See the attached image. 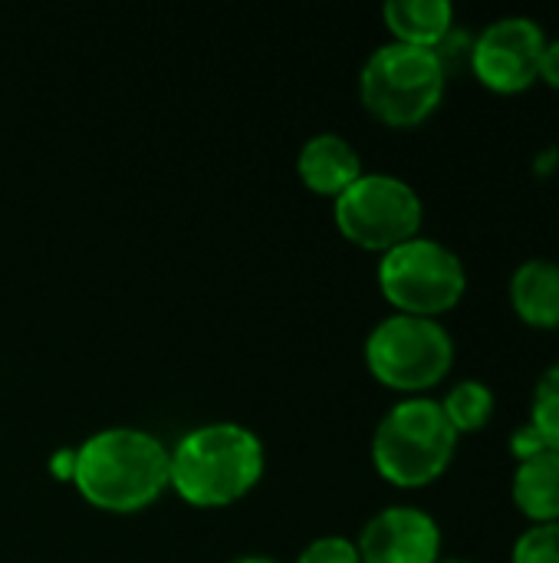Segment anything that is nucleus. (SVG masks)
Listing matches in <instances>:
<instances>
[{
	"label": "nucleus",
	"instance_id": "f257e3e1",
	"mask_svg": "<svg viewBox=\"0 0 559 563\" xmlns=\"http://www.w3.org/2000/svg\"><path fill=\"white\" fill-rule=\"evenodd\" d=\"M72 488L105 515H138L168 492V445L135 426L92 432L72 449Z\"/></svg>",
	"mask_w": 559,
	"mask_h": 563
},
{
	"label": "nucleus",
	"instance_id": "f03ea898",
	"mask_svg": "<svg viewBox=\"0 0 559 563\" xmlns=\"http://www.w3.org/2000/svg\"><path fill=\"white\" fill-rule=\"evenodd\" d=\"M267 472L260 435L241 422H208L168 449V488L191 508L221 511L244 501Z\"/></svg>",
	"mask_w": 559,
	"mask_h": 563
},
{
	"label": "nucleus",
	"instance_id": "7ed1b4c3",
	"mask_svg": "<svg viewBox=\"0 0 559 563\" xmlns=\"http://www.w3.org/2000/svg\"><path fill=\"white\" fill-rule=\"evenodd\" d=\"M461 435L445 419L438 399H399L372 432V465L379 478L402 492L435 485L455 462Z\"/></svg>",
	"mask_w": 559,
	"mask_h": 563
},
{
	"label": "nucleus",
	"instance_id": "20e7f679",
	"mask_svg": "<svg viewBox=\"0 0 559 563\" xmlns=\"http://www.w3.org/2000/svg\"><path fill=\"white\" fill-rule=\"evenodd\" d=\"M448 89V73L435 49L382 43L359 73V99L372 119L389 129H415L428 122Z\"/></svg>",
	"mask_w": 559,
	"mask_h": 563
},
{
	"label": "nucleus",
	"instance_id": "39448f33",
	"mask_svg": "<svg viewBox=\"0 0 559 563\" xmlns=\"http://www.w3.org/2000/svg\"><path fill=\"white\" fill-rule=\"evenodd\" d=\"M362 360L379 386L402 393L405 399L425 396L448 379L455 366V340L441 320L392 313L369 330Z\"/></svg>",
	"mask_w": 559,
	"mask_h": 563
},
{
	"label": "nucleus",
	"instance_id": "423d86ee",
	"mask_svg": "<svg viewBox=\"0 0 559 563\" xmlns=\"http://www.w3.org/2000/svg\"><path fill=\"white\" fill-rule=\"evenodd\" d=\"M379 290L395 313L438 320L468 294L465 261L435 238H412L379 257Z\"/></svg>",
	"mask_w": 559,
	"mask_h": 563
},
{
	"label": "nucleus",
	"instance_id": "0eeeda50",
	"mask_svg": "<svg viewBox=\"0 0 559 563\" xmlns=\"http://www.w3.org/2000/svg\"><path fill=\"white\" fill-rule=\"evenodd\" d=\"M333 221L349 244L382 257L392 247L422 234L425 201L399 175L362 172L333 201Z\"/></svg>",
	"mask_w": 559,
	"mask_h": 563
},
{
	"label": "nucleus",
	"instance_id": "6e6552de",
	"mask_svg": "<svg viewBox=\"0 0 559 563\" xmlns=\"http://www.w3.org/2000/svg\"><path fill=\"white\" fill-rule=\"evenodd\" d=\"M547 33L534 16H501L488 23L471 43V73L474 79L497 96H521L540 82V56Z\"/></svg>",
	"mask_w": 559,
	"mask_h": 563
},
{
	"label": "nucleus",
	"instance_id": "1a4fd4ad",
	"mask_svg": "<svg viewBox=\"0 0 559 563\" xmlns=\"http://www.w3.org/2000/svg\"><path fill=\"white\" fill-rule=\"evenodd\" d=\"M441 544V528L425 508L392 505L366 521L356 551L362 563H438Z\"/></svg>",
	"mask_w": 559,
	"mask_h": 563
},
{
	"label": "nucleus",
	"instance_id": "9d476101",
	"mask_svg": "<svg viewBox=\"0 0 559 563\" xmlns=\"http://www.w3.org/2000/svg\"><path fill=\"white\" fill-rule=\"evenodd\" d=\"M297 175L306 191L336 201L362 175V155L349 139L336 132H316L297 155Z\"/></svg>",
	"mask_w": 559,
	"mask_h": 563
},
{
	"label": "nucleus",
	"instance_id": "9b49d317",
	"mask_svg": "<svg viewBox=\"0 0 559 563\" xmlns=\"http://www.w3.org/2000/svg\"><path fill=\"white\" fill-rule=\"evenodd\" d=\"M511 310L534 330H559V261L530 257L507 284Z\"/></svg>",
	"mask_w": 559,
	"mask_h": 563
},
{
	"label": "nucleus",
	"instance_id": "f8f14e48",
	"mask_svg": "<svg viewBox=\"0 0 559 563\" xmlns=\"http://www.w3.org/2000/svg\"><path fill=\"white\" fill-rule=\"evenodd\" d=\"M514 508L530 525H557L559 521V452L544 449L534 459L517 462L511 482Z\"/></svg>",
	"mask_w": 559,
	"mask_h": 563
},
{
	"label": "nucleus",
	"instance_id": "ddd939ff",
	"mask_svg": "<svg viewBox=\"0 0 559 563\" xmlns=\"http://www.w3.org/2000/svg\"><path fill=\"white\" fill-rule=\"evenodd\" d=\"M382 20L395 43L438 49V43L455 30V7L448 0H389Z\"/></svg>",
	"mask_w": 559,
	"mask_h": 563
},
{
	"label": "nucleus",
	"instance_id": "4468645a",
	"mask_svg": "<svg viewBox=\"0 0 559 563\" xmlns=\"http://www.w3.org/2000/svg\"><path fill=\"white\" fill-rule=\"evenodd\" d=\"M445 419L451 422V429L458 435H474L481 429H488V422L497 412V396L488 383L481 379H465L458 386H451L445 393V399H438Z\"/></svg>",
	"mask_w": 559,
	"mask_h": 563
},
{
	"label": "nucleus",
	"instance_id": "2eb2a0df",
	"mask_svg": "<svg viewBox=\"0 0 559 563\" xmlns=\"http://www.w3.org/2000/svg\"><path fill=\"white\" fill-rule=\"evenodd\" d=\"M530 426L544 439L547 449L559 452V363L547 366L534 386L530 399Z\"/></svg>",
	"mask_w": 559,
	"mask_h": 563
},
{
	"label": "nucleus",
	"instance_id": "dca6fc26",
	"mask_svg": "<svg viewBox=\"0 0 559 563\" xmlns=\"http://www.w3.org/2000/svg\"><path fill=\"white\" fill-rule=\"evenodd\" d=\"M511 563H559V521L530 525L511 551Z\"/></svg>",
	"mask_w": 559,
	"mask_h": 563
},
{
	"label": "nucleus",
	"instance_id": "f3484780",
	"mask_svg": "<svg viewBox=\"0 0 559 563\" xmlns=\"http://www.w3.org/2000/svg\"><path fill=\"white\" fill-rule=\"evenodd\" d=\"M293 563H362L359 561V551H356V541L349 538H339V534H326V538H316L310 541Z\"/></svg>",
	"mask_w": 559,
	"mask_h": 563
},
{
	"label": "nucleus",
	"instance_id": "a211bd4d",
	"mask_svg": "<svg viewBox=\"0 0 559 563\" xmlns=\"http://www.w3.org/2000/svg\"><path fill=\"white\" fill-rule=\"evenodd\" d=\"M547 445H544V439L534 432V426L527 422V426H521L514 435H511V455L517 459V462H524V459H534V455H540Z\"/></svg>",
	"mask_w": 559,
	"mask_h": 563
},
{
	"label": "nucleus",
	"instance_id": "6ab92c4d",
	"mask_svg": "<svg viewBox=\"0 0 559 563\" xmlns=\"http://www.w3.org/2000/svg\"><path fill=\"white\" fill-rule=\"evenodd\" d=\"M540 79H544L550 89H559V36L557 40H547V46H544V56H540Z\"/></svg>",
	"mask_w": 559,
	"mask_h": 563
},
{
	"label": "nucleus",
	"instance_id": "aec40b11",
	"mask_svg": "<svg viewBox=\"0 0 559 563\" xmlns=\"http://www.w3.org/2000/svg\"><path fill=\"white\" fill-rule=\"evenodd\" d=\"M231 563H283V561L267 558V554H247V558H237V561H231Z\"/></svg>",
	"mask_w": 559,
	"mask_h": 563
},
{
	"label": "nucleus",
	"instance_id": "412c9836",
	"mask_svg": "<svg viewBox=\"0 0 559 563\" xmlns=\"http://www.w3.org/2000/svg\"><path fill=\"white\" fill-rule=\"evenodd\" d=\"M438 563H474V561H461V558H441Z\"/></svg>",
	"mask_w": 559,
	"mask_h": 563
}]
</instances>
